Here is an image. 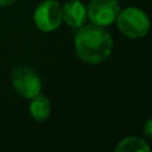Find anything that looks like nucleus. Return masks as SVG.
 Wrapping results in <instances>:
<instances>
[{"mask_svg": "<svg viewBox=\"0 0 152 152\" xmlns=\"http://www.w3.org/2000/svg\"><path fill=\"white\" fill-rule=\"evenodd\" d=\"M75 36V51L80 60L88 64L104 61L112 53L113 39L104 27L96 24L81 26Z\"/></svg>", "mask_w": 152, "mask_h": 152, "instance_id": "obj_1", "label": "nucleus"}, {"mask_svg": "<svg viewBox=\"0 0 152 152\" xmlns=\"http://www.w3.org/2000/svg\"><path fill=\"white\" fill-rule=\"evenodd\" d=\"M120 11L118 0H91L87 7V18L92 24L108 27L116 20Z\"/></svg>", "mask_w": 152, "mask_h": 152, "instance_id": "obj_5", "label": "nucleus"}, {"mask_svg": "<svg viewBox=\"0 0 152 152\" xmlns=\"http://www.w3.org/2000/svg\"><path fill=\"white\" fill-rule=\"evenodd\" d=\"M115 21L119 31L129 39L144 37L150 29V19L147 13L136 7H128L119 11Z\"/></svg>", "mask_w": 152, "mask_h": 152, "instance_id": "obj_2", "label": "nucleus"}, {"mask_svg": "<svg viewBox=\"0 0 152 152\" xmlns=\"http://www.w3.org/2000/svg\"><path fill=\"white\" fill-rule=\"evenodd\" d=\"M29 103V113L35 121H44L48 119L51 113V103L47 96L37 94L36 96L31 97Z\"/></svg>", "mask_w": 152, "mask_h": 152, "instance_id": "obj_7", "label": "nucleus"}, {"mask_svg": "<svg viewBox=\"0 0 152 152\" xmlns=\"http://www.w3.org/2000/svg\"><path fill=\"white\" fill-rule=\"evenodd\" d=\"M34 21L43 32H51L59 28L63 21L61 5L56 0H45L36 7L34 12Z\"/></svg>", "mask_w": 152, "mask_h": 152, "instance_id": "obj_4", "label": "nucleus"}, {"mask_svg": "<svg viewBox=\"0 0 152 152\" xmlns=\"http://www.w3.org/2000/svg\"><path fill=\"white\" fill-rule=\"evenodd\" d=\"M12 87L18 95L24 99H31L42 91V80L37 72L31 67L19 66L12 72Z\"/></svg>", "mask_w": 152, "mask_h": 152, "instance_id": "obj_3", "label": "nucleus"}, {"mask_svg": "<svg viewBox=\"0 0 152 152\" xmlns=\"http://www.w3.org/2000/svg\"><path fill=\"white\" fill-rule=\"evenodd\" d=\"M16 0H0V7H7V5L13 4Z\"/></svg>", "mask_w": 152, "mask_h": 152, "instance_id": "obj_10", "label": "nucleus"}, {"mask_svg": "<svg viewBox=\"0 0 152 152\" xmlns=\"http://www.w3.org/2000/svg\"><path fill=\"white\" fill-rule=\"evenodd\" d=\"M150 144L144 139L137 136H128L118 143L116 152H150Z\"/></svg>", "mask_w": 152, "mask_h": 152, "instance_id": "obj_8", "label": "nucleus"}, {"mask_svg": "<svg viewBox=\"0 0 152 152\" xmlns=\"http://www.w3.org/2000/svg\"><path fill=\"white\" fill-rule=\"evenodd\" d=\"M63 20L72 28H80L87 21V7L80 0H71L61 7Z\"/></svg>", "mask_w": 152, "mask_h": 152, "instance_id": "obj_6", "label": "nucleus"}, {"mask_svg": "<svg viewBox=\"0 0 152 152\" xmlns=\"http://www.w3.org/2000/svg\"><path fill=\"white\" fill-rule=\"evenodd\" d=\"M152 120L150 119V120H147V123H145V127H144V134L145 136L148 137V139H151L152 137Z\"/></svg>", "mask_w": 152, "mask_h": 152, "instance_id": "obj_9", "label": "nucleus"}]
</instances>
